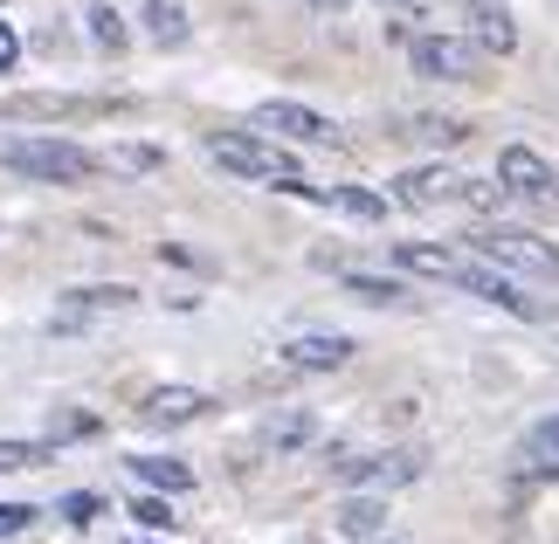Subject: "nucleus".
I'll return each mask as SVG.
<instances>
[{
  "instance_id": "nucleus-22",
  "label": "nucleus",
  "mask_w": 559,
  "mask_h": 544,
  "mask_svg": "<svg viewBox=\"0 0 559 544\" xmlns=\"http://www.w3.org/2000/svg\"><path fill=\"white\" fill-rule=\"evenodd\" d=\"M83 21H91V41H97V49H124V41H132V28H124V14L111 8V0H91V8H83Z\"/></svg>"
},
{
  "instance_id": "nucleus-6",
  "label": "nucleus",
  "mask_w": 559,
  "mask_h": 544,
  "mask_svg": "<svg viewBox=\"0 0 559 544\" xmlns=\"http://www.w3.org/2000/svg\"><path fill=\"white\" fill-rule=\"evenodd\" d=\"M407 62H415V76L428 83H477L484 76V49L463 35H415L407 41Z\"/></svg>"
},
{
  "instance_id": "nucleus-16",
  "label": "nucleus",
  "mask_w": 559,
  "mask_h": 544,
  "mask_svg": "<svg viewBox=\"0 0 559 544\" xmlns=\"http://www.w3.org/2000/svg\"><path fill=\"white\" fill-rule=\"evenodd\" d=\"M318 442V413L311 407H284V413H270L263 421V448L270 455H297V448H311Z\"/></svg>"
},
{
  "instance_id": "nucleus-2",
  "label": "nucleus",
  "mask_w": 559,
  "mask_h": 544,
  "mask_svg": "<svg viewBox=\"0 0 559 544\" xmlns=\"http://www.w3.org/2000/svg\"><path fill=\"white\" fill-rule=\"evenodd\" d=\"M0 166L28 172V180H49V186H70V180H91L97 172V152H83L56 132H21V138H0Z\"/></svg>"
},
{
  "instance_id": "nucleus-27",
  "label": "nucleus",
  "mask_w": 559,
  "mask_h": 544,
  "mask_svg": "<svg viewBox=\"0 0 559 544\" xmlns=\"http://www.w3.org/2000/svg\"><path fill=\"white\" fill-rule=\"evenodd\" d=\"M346 290H353L359 303H407L401 282H386V276H359V269H346Z\"/></svg>"
},
{
  "instance_id": "nucleus-7",
  "label": "nucleus",
  "mask_w": 559,
  "mask_h": 544,
  "mask_svg": "<svg viewBox=\"0 0 559 544\" xmlns=\"http://www.w3.org/2000/svg\"><path fill=\"white\" fill-rule=\"evenodd\" d=\"M332 475L346 489H401L421 475V455L415 448H380V455H346V462H332Z\"/></svg>"
},
{
  "instance_id": "nucleus-25",
  "label": "nucleus",
  "mask_w": 559,
  "mask_h": 544,
  "mask_svg": "<svg viewBox=\"0 0 559 544\" xmlns=\"http://www.w3.org/2000/svg\"><path fill=\"white\" fill-rule=\"evenodd\" d=\"M41 462H56V442H0V475L41 469Z\"/></svg>"
},
{
  "instance_id": "nucleus-30",
  "label": "nucleus",
  "mask_w": 559,
  "mask_h": 544,
  "mask_svg": "<svg viewBox=\"0 0 559 544\" xmlns=\"http://www.w3.org/2000/svg\"><path fill=\"white\" fill-rule=\"evenodd\" d=\"M132 517H139L145 531H174V524H180V517L166 510V496H139V504H132Z\"/></svg>"
},
{
  "instance_id": "nucleus-33",
  "label": "nucleus",
  "mask_w": 559,
  "mask_h": 544,
  "mask_svg": "<svg viewBox=\"0 0 559 544\" xmlns=\"http://www.w3.org/2000/svg\"><path fill=\"white\" fill-rule=\"evenodd\" d=\"M305 8H318V14H325V21H338V14L353 8V0H305Z\"/></svg>"
},
{
  "instance_id": "nucleus-29",
  "label": "nucleus",
  "mask_w": 559,
  "mask_h": 544,
  "mask_svg": "<svg viewBox=\"0 0 559 544\" xmlns=\"http://www.w3.org/2000/svg\"><path fill=\"white\" fill-rule=\"evenodd\" d=\"M97 510H104V496H91V489H70V496H62V504H56V517H62V524H97Z\"/></svg>"
},
{
  "instance_id": "nucleus-18",
  "label": "nucleus",
  "mask_w": 559,
  "mask_h": 544,
  "mask_svg": "<svg viewBox=\"0 0 559 544\" xmlns=\"http://www.w3.org/2000/svg\"><path fill=\"white\" fill-rule=\"evenodd\" d=\"M132 475H139L145 489H159V496L193 489V469H187V462H174V455H132Z\"/></svg>"
},
{
  "instance_id": "nucleus-31",
  "label": "nucleus",
  "mask_w": 559,
  "mask_h": 544,
  "mask_svg": "<svg viewBox=\"0 0 559 544\" xmlns=\"http://www.w3.org/2000/svg\"><path fill=\"white\" fill-rule=\"evenodd\" d=\"M14 62H21V35L8 28V21H0V76H8V70H14Z\"/></svg>"
},
{
  "instance_id": "nucleus-35",
  "label": "nucleus",
  "mask_w": 559,
  "mask_h": 544,
  "mask_svg": "<svg viewBox=\"0 0 559 544\" xmlns=\"http://www.w3.org/2000/svg\"><path fill=\"white\" fill-rule=\"evenodd\" d=\"M132 544H139V537H132Z\"/></svg>"
},
{
  "instance_id": "nucleus-17",
  "label": "nucleus",
  "mask_w": 559,
  "mask_h": 544,
  "mask_svg": "<svg viewBox=\"0 0 559 544\" xmlns=\"http://www.w3.org/2000/svg\"><path fill=\"white\" fill-rule=\"evenodd\" d=\"M394 269H407V276H436V282H456L463 255H456V249H436V242H394Z\"/></svg>"
},
{
  "instance_id": "nucleus-34",
  "label": "nucleus",
  "mask_w": 559,
  "mask_h": 544,
  "mask_svg": "<svg viewBox=\"0 0 559 544\" xmlns=\"http://www.w3.org/2000/svg\"><path fill=\"white\" fill-rule=\"evenodd\" d=\"M380 8H394V14H428V0H380Z\"/></svg>"
},
{
  "instance_id": "nucleus-32",
  "label": "nucleus",
  "mask_w": 559,
  "mask_h": 544,
  "mask_svg": "<svg viewBox=\"0 0 559 544\" xmlns=\"http://www.w3.org/2000/svg\"><path fill=\"white\" fill-rule=\"evenodd\" d=\"M28 524H35L28 504H0V531H28Z\"/></svg>"
},
{
  "instance_id": "nucleus-14",
  "label": "nucleus",
  "mask_w": 559,
  "mask_h": 544,
  "mask_svg": "<svg viewBox=\"0 0 559 544\" xmlns=\"http://www.w3.org/2000/svg\"><path fill=\"white\" fill-rule=\"evenodd\" d=\"M346 359H353L346 331H297V338H284V365H297V373H338Z\"/></svg>"
},
{
  "instance_id": "nucleus-4",
  "label": "nucleus",
  "mask_w": 559,
  "mask_h": 544,
  "mask_svg": "<svg viewBox=\"0 0 559 544\" xmlns=\"http://www.w3.org/2000/svg\"><path fill=\"white\" fill-rule=\"evenodd\" d=\"M111 111H124V97H76V90L0 97V118H8V124H83V118H111Z\"/></svg>"
},
{
  "instance_id": "nucleus-10",
  "label": "nucleus",
  "mask_w": 559,
  "mask_h": 544,
  "mask_svg": "<svg viewBox=\"0 0 559 544\" xmlns=\"http://www.w3.org/2000/svg\"><path fill=\"white\" fill-rule=\"evenodd\" d=\"M511 469L532 475V483H559V413H546V421H532V427L519 434Z\"/></svg>"
},
{
  "instance_id": "nucleus-9",
  "label": "nucleus",
  "mask_w": 559,
  "mask_h": 544,
  "mask_svg": "<svg viewBox=\"0 0 559 544\" xmlns=\"http://www.w3.org/2000/svg\"><path fill=\"white\" fill-rule=\"evenodd\" d=\"M456 290L484 297V303H498V311H511V317H546V303H539V297H525L519 282H511L498 263H484V255H463V269H456Z\"/></svg>"
},
{
  "instance_id": "nucleus-28",
  "label": "nucleus",
  "mask_w": 559,
  "mask_h": 544,
  "mask_svg": "<svg viewBox=\"0 0 559 544\" xmlns=\"http://www.w3.org/2000/svg\"><path fill=\"white\" fill-rule=\"evenodd\" d=\"M83 434H97V413H83V407H56L49 413V442H83Z\"/></svg>"
},
{
  "instance_id": "nucleus-23",
  "label": "nucleus",
  "mask_w": 559,
  "mask_h": 544,
  "mask_svg": "<svg viewBox=\"0 0 559 544\" xmlns=\"http://www.w3.org/2000/svg\"><path fill=\"white\" fill-rule=\"evenodd\" d=\"M325 207L353 214V221H386V201H380V193H367V186H325Z\"/></svg>"
},
{
  "instance_id": "nucleus-19",
  "label": "nucleus",
  "mask_w": 559,
  "mask_h": 544,
  "mask_svg": "<svg viewBox=\"0 0 559 544\" xmlns=\"http://www.w3.org/2000/svg\"><path fill=\"white\" fill-rule=\"evenodd\" d=\"M380 531H386V504L373 489H359V496L338 504V537H380Z\"/></svg>"
},
{
  "instance_id": "nucleus-5",
  "label": "nucleus",
  "mask_w": 559,
  "mask_h": 544,
  "mask_svg": "<svg viewBox=\"0 0 559 544\" xmlns=\"http://www.w3.org/2000/svg\"><path fill=\"white\" fill-rule=\"evenodd\" d=\"M498 180L511 201H525V207H539V214H559V172L546 152H532V145H504L498 152Z\"/></svg>"
},
{
  "instance_id": "nucleus-8",
  "label": "nucleus",
  "mask_w": 559,
  "mask_h": 544,
  "mask_svg": "<svg viewBox=\"0 0 559 544\" xmlns=\"http://www.w3.org/2000/svg\"><path fill=\"white\" fill-rule=\"evenodd\" d=\"M255 132H276V138H297V145H338L346 132L325 118V111H311V104H290V97H270V104H255Z\"/></svg>"
},
{
  "instance_id": "nucleus-15",
  "label": "nucleus",
  "mask_w": 559,
  "mask_h": 544,
  "mask_svg": "<svg viewBox=\"0 0 559 544\" xmlns=\"http://www.w3.org/2000/svg\"><path fill=\"white\" fill-rule=\"evenodd\" d=\"M214 400L201 394V386H153V394L139 400V421L145 427H187V421H201Z\"/></svg>"
},
{
  "instance_id": "nucleus-3",
  "label": "nucleus",
  "mask_w": 559,
  "mask_h": 544,
  "mask_svg": "<svg viewBox=\"0 0 559 544\" xmlns=\"http://www.w3.org/2000/svg\"><path fill=\"white\" fill-rule=\"evenodd\" d=\"M463 242H469V255H484V263H498V269L559 282V249H546L539 234H525V228H477V234H463Z\"/></svg>"
},
{
  "instance_id": "nucleus-12",
  "label": "nucleus",
  "mask_w": 559,
  "mask_h": 544,
  "mask_svg": "<svg viewBox=\"0 0 559 544\" xmlns=\"http://www.w3.org/2000/svg\"><path fill=\"white\" fill-rule=\"evenodd\" d=\"M456 186H463V172L456 166H407L401 180H394V207H442V201H456Z\"/></svg>"
},
{
  "instance_id": "nucleus-11",
  "label": "nucleus",
  "mask_w": 559,
  "mask_h": 544,
  "mask_svg": "<svg viewBox=\"0 0 559 544\" xmlns=\"http://www.w3.org/2000/svg\"><path fill=\"white\" fill-rule=\"evenodd\" d=\"M463 14H469V41L484 56H519V14L504 0H463Z\"/></svg>"
},
{
  "instance_id": "nucleus-24",
  "label": "nucleus",
  "mask_w": 559,
  "mask_h": 544,
  "mask_svg": "<svg viewBox=\"0 0 559 544\" xmlns=\"http://www.w3.org/2000/svg\"><path fill=\"white\" fill-rule=\"evenodd\" d=\"M97 166H111V172H159L166 166V152L159 145H139V138H124V145H111Z\"/></svg>"
},
{
  "instance_id": "nucleus-13",
  "label": "nucleus",
  "mask_w": 559,
  "mask_h": 544,
  "mask_svg": "<svg viewBox=\"0 0 559 544\" xmlns=\"http://www.w3.org/2000/svg\"><path fill=\"white\" fill-rule=\"evenodd\" d=\"M139 290L132 282H83V290H62V317H56V331H76L83 317H97V311H132Z\"/></svg>"
},
{
  "instance_id": "nucleus-20",
  "label": "nucleus",
  "mask_w": 559,
  "mask_h": 544,
  "mask_svg": "<svg viewBox=\"0 0 559 544\" xmlns=\"http://www.w3.org/2000/svg\"><path fill=\"white\" fill-rule=\"evenodd\" d=\"M145 41H159V49H180V41L193 35L187 28V8H180V0H145Z\"/></svg>"
},
{
  "instance_id": "nucleus-1",
  "label": "nucleus",
  "mask_w": 559,
  "mask_h": 544,
  "mask_svg": "<svg viewBox=\"0 0 559 544\" xmlns=\"http://www.w3.org/2000/svg\"><path fill=\"white\" fill-rule=\"evenodd\" d=\"M207 159L222 166V172H235V180H263L276 193H297V201H325V186H311L284 152L263 145L255 132H207Z\"/></svg>"
},
{
  "instance_id": "nucleus-26",
  "label": "nucleus",
  "mask_w": 559,
  "mask_h": 544,
  "mask_svg": "<svg viewBox=\"0 0 559 544\" xmlns=\"http://www.w3.org/2000/svg\"><path fill=\"white\" fill-rule=\"evenodd\" d=\"M456 201H463V207H477V214H498V207L511 201V193H504V180H469V172H463Z\"/></svg>"
},
{
  "instance_id": "nucleus-21",
  "label": "nucleus",
  "mask_w": 559,
  "mask_h": 544,
  "mask_svg": "<svg viewBox=\"0 0 559 544\" xmlns=\"http://www.w3.org/2000/svg\"><path fill=\"white\" fill-rule=\"evenodd\" d=\"M401 138H421V145H463V138H469V124H463V118H436V111H421V118H401Z\"/></svg>"
}]
</instances>
